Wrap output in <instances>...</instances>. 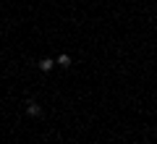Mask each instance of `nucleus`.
Masks as SVG:
<instances>
[{
    "instance_id": "obj_3",
    "label": "nucleus",
    "mask_w": 157,
    "mask_h": 144,
    "mask_svg": "<svg viewBox=\"0 0 157 144\" xmlns=\"http://www.w3.org/2000/svg\"><path fill=\"white\" fill-rule=\"evenodd\" d=\"M58 63H60V66H63V68H68V66H71V58H68V55H66V53H63V55H60V58H58Z\"/></svg>"
},
{
    "instance_id": "obj_2",
    "label": "nucleus",
    "mask_w": 157,
    "mask_h": 144,
    "mask_svg": "<svg viewBox=\"0 0 157 144\" xmlns=\"http://www.w3.org/2000/svg\"><path fill=\"white\" fill-rule=\"evenodd\" d=\"M26 113H29V115H39V105L34 100H29L26 102Z\"/></svg>"
},
{
    "instance_id": "obj_1",
    "label": "nucleus",
    "mask_w": 157,
    "mask_h": 144,
    "mask_svg": "<svg viewBox=\"0 0 157 144\" xmlns=\"http://www.w3.org/2000/svg\"><path fill=\"white\" fill-rule=\"evenodd\" d=\"M52 66H55V60H50V58H45V60H39V71H52Z\"/></svg>"
}]
</instances>
